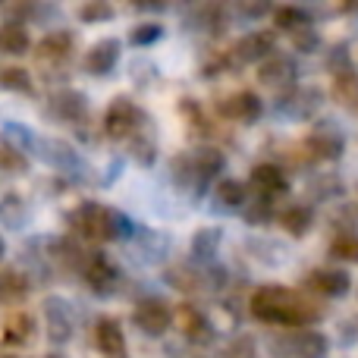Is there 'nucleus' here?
Wrapping results in <instances>:
<instances>
[{
  "label": "nucleus",
  "instance_id": "obj_22",
  "mask_svg": "<svg viewBox=\"0 0 358 358\" xmlns=\"http://www.w3.org/2000/svg\"><path fill=\"white\" fill-rule=\"evenodd\" d=\"M277 220H280V227H283L286 233H292V236H305V233L311 229V210L305 208V204H292V208L280 210Z\"/></svg>",
  "mask_w": 358,
  "mask_h": 358
},
{
  "label": "nucleus",
  "instance_id": "obj_9",
  "mask_svg": "<svg viewBox=\"0 0 358 358\" xmlns=\"http://www.w3.org/2000/svg\"><path fill=\"white\" fill-rule=\"evenodd\" d=\"M82 277L94 292H110L120 283V271L104 258V255H88L82 264Z\"/></svg>",
  "mask_w": 358,
  "mask_h": 358
},
{
  "label": "nucleus",
  "instance_id": "obj_31",
  "mask_svg": "<svg viewBox=\"0 0 358 358\" xmlns=\"http://www.w3.org/2000/svg\"><path fill=\"white\" fill-rule=\"evenodd\" d=\"M110 16H113V6L104 3V0L79 6V19H85V22H98V19H110Z\"/></svg>",
  "mask_w": 358,
  "mask_h": 358
},
{
  "label": "nucleus",
  "instance_id": "obj_4",
  "mask_svg": "<svg viewBox=\"0 0 358 358\" xmlns=\"http://www.w3.org/2000/svg\"><path fill=\"white\" fill-rule=\"evenodd\" d=\"M132 321H136V327L142 334L161 336L173 327V308L167 302H161V299H142L136 305V311H132Z\"/></svg>",
  "mask_w": 358,
  "mask_h": 358
},
{
  "label": "nucleus",
  "instance_id": "obj_23",
  "mask_svg": "<svg viewBox=\"0 0 358 358\" xmlns=\"http://www.w3.org/2000/svg\"><path fill=\"white\" fill-rule=\"evenodd\" d=\"M273 25L296 35V31L308 29L311 19H308V13H305L302 6H277V10H273Z\"/></svg>",
  "mask_w": 358,
  "mask_h": 358
},
{
  "label": "nucleus",
  "instance_id": "obj_26",
  "mask_svg": "<svg viewBox=\"0 0 358 358\" xmlns=\"http://www.w3.org/2000/svg\"><path fill=\"white\" fill-rule=\"evenodd\" d=\"M334 94H336V101H343L346 107H355L358 110V73H352V69L336 73L334 76Z\"/></svg>",
  "mask_w": 358,
  "mask_h": 358
},
{
  "label": "nucleus",
  "instance_id": "obj_19",
  "mask_svg": "<svg viewBox=\"0 0 358 358\" xmlns=\"http://www.w3.org/2000/svg\"><path fill=\"white\" fill-rule=\"evenodd\" d=\"M50 113L60 117V120H79L82 113H85V94L73 92V88L57 92L54 98H50Z\"/></svg>",
  "mask_w": 358,
  "mask_h": 358
},
{
  "label": "nucleus",
  "instance_id": "obj_32",
  "mask_svg": "<svg viewBox=\"0 0 358 358\" xmlns=\"http://www.w3.org/2000/svg\"><path fill=\"white\" fill-rule=\"evenodd\" d=\"M161 25L157 22H142V25H136V29H132V35H129V41L132 44H151V41H157V38H161Z\"/></svg>",
  "mask_w": 358,
  "mask_h": 358
},
{
  "label": "nucleus",
  "instance_id": "obj_12",
  "mask_svg": "<svg viewBox=\"0 0 358 358\" xmlns=\"http://www.w3.org/2000/svg\"><path fill=\"white\" fill-rule=\"evenodd\" d=\"M308 286L317 292V296H327V299H340L349 292L352 280H349L346 271H330V267H321L308 277Z\"/></svg>",
  "mask_w": 358,
  "mask_h": 358
},
{
  "label": "nucleus",
  "instance_id": "obj_36",
  "mask_svg": "<svg viewBox=\"0 0 358 358\" xmlns=\"http://www.w3.org/2000/svg\"><path fill=\"white\" fill-rule=\"evenodd\" d=\"M292 41H296V48L302 50V54H311V50L317 48V31L311 29H302V31H296V35H292Z\"/></svg>",
  "mask_w": 358,
  "mask_h": 358
},
{
  "label": "nucleus",
  "instance_id": "obj_28",
  "mask_svg": "<svg viewBox=\"0 0 358 358\" xmlns=\"http://www.w3.org/2000/svg\"><path fill=\"white\" fill-rule=\"evenodd\" d=\"M0 88H3V92H29L31 79H29V73H25V69H19V66L0 69Z\"/></svg>",
  "mask_w": 358,
  "mask_h": 358
},
{
  "label": "nucleus",
  "instance_id": "obj_15",
  "mask_svg": "<svg viewBox=\"0 0 358 358\" xmlns=\"http://www.w3.org/2000/svg\"><path fill=\"white\" fill-rule=\"evenodd\" d=\"M305 148L315 157H321V161H336V157L343 155V136L336 129H315L308 136Z\"/></svg>",
  "mask_w": 358,
  "mask_h": 358
},
{
  "label": "nucleus",
  "instance_id": "obj_27",
  "mask_svg": "<svg viewBox=\"0 0 358 358\" xmlns=\"http://www.w3.org/2000/svg\"><path fill=\"white\" fill-rule=\"evenodd\" d=\"M214 198L220 201V208H242V204L248 201V198H245V185L236 182V179H223V182L217 185Z\"/></svg>",
  "mask_w": 358,
  "mask_h": 358
},
{
  "label": "nucleus",
  "instance_id": "obj_20",
  "mask_svg": "<svg viewBox=\"0 0 358 358\" xmlns=\"http://www.w3.org/2000/svg\"><path fill=\"white\" fill-rule=\"evenodd\" d=\"M29 48H31V38L19 22L0 25V50H3V54L19 57V54H29Z\"/></svg>",
  "mask_w": 358,
  "mask_h": 358
},
{
  "label": "nucleus",
  "instance_id": "obj_7",
  "mask_svg": "<svg viewBox=\"0 0 358 358\" xmlns=\"http://www.w3.org/2000/svg\"><path fill=\"white\" fill-rule=\"evenodd\" d=\"M273 54H277L273 31H248L245 38L236 41V60L239 63H264Z\"/></svg>",
  "mask_w": 358,
  "mask_h": 358
},
{
  "label": "nucleus",
  "instance_id": "obj_39",
  "mask_svg": "<svg viewBox=\"0 0 358 358\" xmlns=\"http://www.w3.org/2000/svg\"><path fill=\"white\" fill-rule=\"evenodd\" d=\"M0 358H16V355H10V352H6V355H0Z\"/></svg>",
  "mask_w": 358,
  "mask_h": 358
},
{
  "label": "nucleus",
  "instance_id": "obj_37",
  "mask_svg": "<svg viewBox=\"0 0 358 358\" xmlns=\"http://www.w3.org/2000/svg\"><path fill=\"white\" fill-rule=\"evenodd\" d=\"M3 252H6V242H3V236H0V258H3Z\"/></svg>",
  "mask_w": 358,
  "mask_h": 358
},
{
  "label": "nucleus",
  "instance_id": "obj_29",
  "mask_svg": "<svg viewBox=\"0 0 358 358\" xmlns=\"http://www.w3.org/2000/svg\"><path fill=\"white\" fill-rule=\"evenodd\" d=\"M330 255L340 261H352V264H358V236H340V239L330 245Z\"/></svg>",
  "mask_w": 358,
  "mask_h": 358
},
{
  "label": "nucleus",
  "instance_id": "obj_3",
  "mask_svg": "<svg viewBox=\"0 0 358 358\" xmlns=\"http://www.w3.org/2000/svg\"><path fill=\"white\" fill-rule=\"evenodd\" d=\"M44 321H48L50 343L63 346V343L73 340V334H76V311H73V305H69L66 299L50 296L48 302H44Z\"/></svg>",
  "mask_w": 358,
  "mask_h": 358
},
{
  "label": "nucleus",
  "instance_id": "obj_24",
  "mask_svg": "<svg viewBox=\"0 0 358 358\" xmlns=\"http://www.w3.org/2000/svg\"><path fill=\"white\" fill-rule=\"evenodd\" d=\"M29 292V280L19 271H0V305L19 302Z\"/></svg>",
  "mask_w": 358,
  "mask_h": 358
},
{
  "label": "nucleus",
  "instance_id": "obj_8",
  "mask_svg": "<svg viewBox=\"0 0 358 358\" xmlns=\"http://www.w3.org/2000/svg\"><path fill=\"white\" fill-rule=\"evenodd\" d=\"M296 76H299L296 60L286 54L267 57V60L258 66V79H261V85H267V88H286L296 82Z\"/></svg>",
  "mask_w": 358,
  "mask_h": 358
},
{
  "label": "nucleus",
  "instance_id": "obj_1",
  "mask_svg": "<svg viewBox=\"0 0 358 358\" xmlns=\"http://www.w3.org/2000/svg\"><path fill=\"white\" fill-rule=\"evenodd\" d=\"M252 315L264 324H286V327H308L321 317V308L305 302L299 292L286 286H261L252 296Z\"/></svg>",
  "mask_w": 358,
  "mask_h": 358
},
{
  "label": "nucleus",
  "instance_id": "obj_5",
  "mask_svg": "<svg viewBox=\"0 0 358 358\" xmlns=\"http://www.w3.org/2000/svg\"><path fill=\"white\" fill-rule=\"evenodd\" d=\"M142 123V110L129 98H117L104 113V132L110 138H132Z\"/></svg>",
  "mask_w": 358,
  "mask_h": 358
},
{
  "label": "nucleus",
  "instance_id": "obj_33",
  "mask_svg": "<svg viewBox=\"0 0 358 358\" xmlns=\"http://www.w3.org/2000/svg\"><path fill=\"white\" fill-rule=\"evenodd\" d=\"M155 155H157V148H155V142H151V138L132 136V157H136L138 164H151V161H155Z\"/></svg>",
  "mask_w": 358,
  "mask_h": 358
},
{
  "label": "nucleus",
  "instance_id": "obj_2",
  "mask_svg": "<svg viewBox=\"0 0 358 358\" xmlns=\"http://www.w3.org/2000/svg\"><path fill=\"white\" fill-rule=\"evenodd\" d=\"M66 220L82 239H92V242H113V239H123V236L132 233L129 217H123L113 208H104V204H98V201L79 204L76 210H69Z\"/></svg>",
  "mask_w": 358,
  "mask_h": 358
},
{
  "label": "nucleus",
  "instance_id": "obj_21",
  "mask_svg": "<svg viewBox=\"0 0 358 358\" xmlns=\"http://www.w3.org/2000/svg\"><path fill=\"white\" fill-rule=\"evenodd\" d=\"M69 50H73V35L69 31H50L38 44V57L41 60H63Z\"/></svg>",
  "mask_w": 358,
  "mask_h": 358
},
{
  "label": "nucleus",
  "instance_id": "obj_11",
  "mask_svg": "<svg viewBox=\"0 0 358 358\" xmlns=\"http://www.w3.org/2000/svg\"><path fill=\"white\" fill-rule=\"evenodd\" d=\"M179 321V330L189 336L192 343H210L214 340V324L204 317V311H198L195 305H182L179 315H173Z\"/></svg>",
  "mask_w": 358,
  "mask_h": 358
},
{
  "label": "nucleus",
  "instance_id": "obj_17",
  "mask_svg": "<svg viewBox=\"0 0 358 358\" xmlns=\"http://www.w3.org/2000/svg\"><path fill=\"white\" fill-rule=\"evenodd\" d=\"M252 185L261 192V198H271L286 192V176L277 164H261V167L252 170Z\"/></svg>",
  "mask_w": 358,
  "mask_h": 358
},
{
  "label": "nucleus",
  "instance_id": "obj_14",
  "mask_svg": "<svg viewBox=\"0 0 358 358\" xmlns=\"http://www.w3.org/2000/svg\"><path fill=\"white\" fill-rule=\"evenodd\" d=\"M220 113L229 120H255L261 113V101L255 92H239L220 101Z\"/></svg>",
  "mask_w": 358,
  "mask_h": 358
},
{
  "label": "nucleus",
  "instance_id": "obj_34",
  "mask_svg": "<svg viewBox=\"0 0 358 358\" xmlns=\"http://www.w3.org/2000/svg\"><path fill=\"white\" fill-rule=\"evenodd\" d=\"M0 167H3V170H22L25 167V157L19 155V148L3 145V148H0Z\"/></svg>",
  "mask_w": 358,
  "mask_h": 358
},
{
  "label": "nucleus",
  "instance_id": "obj_16",
  "mask_svg": "<svg viewBox=\"0 0 358 358\" xmlns=\"http://www.w3.org/2000/svg\"><path fill=\"white\" fill-rule=\"evenodd\" d=\"M38 157H41L44 164H50V167H57V170H69V167L79 164L76 151L69 148L66 142H57V138H41V142H38Z\"/></svg>",
  "mask_w": 358,
  "mask_h": 358
},
{
  "label": "nucleus",
  "instance_id": "obj_6",
  "mask_svg": "<svg viewBox=\"0 0 358 358\" xmlns=\"http://www.w3.org/2000/svg\"><path fill=\"white\" fill-rule=\"evenodd\" d=\"M283 355H296V358H327L330 343L324 334L317 330H296V334L283 336Z\"/></svg>",
  "mask_w": 358,
  "mask_h": 358
},
{
  "label": "nucleus",
  "instance_id": "obj_35",
  "mask_svg": "<svg viewBox=\"0 0 358 358\" xmlns=\"http://www.w3.org/2000/svg\"><path fill=\"white\" fill-rule=\"evenodd\" d=\"M227 358H255V340L252 336H239V340H233V346L227 349Z\"/></svg>",
  "mask_w": 358,
  "mask_h": 358
},
{
  "label": "nucleus",
  "instance_id": "obj_30",
  "mask_svg": "<svg viewBox=\"0 0 358 358\" xmlns=\"http://www.w3.org/2000/svg\"><path fill=\"white\" fill-rule=\"evenodd\" d=\"M22 214H25V204L19 201L16 195H10L3 204H0V220H6L10 227H19V223H22Z\"/></svg>",
  "mask_w": 358,
  "mask_h": 358
},
{
  "label": "nucleus",
  "instance_id": "obj_25",
  "mask_svg": "<svg viewBox=\"0 0 358 358\" xmlns=\"http://www.w3.org/2000/svg\"><path fill=\"white\" fill-rule=\"evenodd\" d=\"M217 245H220V229L214 227H204L198 229L195 236H192V258L195 261H210L217 252Z\"/></svg>",
  "mask_w": 358,
  "mask_h": 358
},
{
  "label": "nucleus",
  "instance_id": "obj_13",
  "mask_svg": "<svg viewBox=\"0 0 358 358\" xmlns=\"http://www.w3.org/2000/svg\"><path fill=\"white\" fill-rule=\"evenodd\" d=\"M120 60V41L117 38H104L85 54V69L92 76H107Z\"/></svg>",
  "mask_w": 358,
  "mask_h": 358
},
{
  "label": "nucleus",
  "instance_id": "obj_38",
  "mask_svg": "<svg viewBox=\"0 0 358 358\" xmlns=\"http://www.w3.org/2000/svg\"><path fill=\"white\" fill-rule=\"evenodd\" d=\"M48 358H66V355H60V352H50Z\"/></svg>",
  "mask_w": 358,
  "mask_h": 358
},
{
  "label": "nucleus",
  "instance_id": "obj_10",
  "mask_svg": "<svg viewBox=\"0 0 358 358\" xmlns=\"http://www.w3.org/2000/svg\"><path fill=\"white\" fill-rule=\"evenodd\" d=\"M94 343H98V352L104 358H126V336L113 317H101L98 327H94Z\"/></svg>",
  "mask_w": 358,
  "mask_h": 358
},
{
  "label": "nucleus",
  "instance_id": "obj_18",
  "mask_svg": "<svg viewBox=\"0 0 358 358\" xmlns=\"http://www.w3.org/2000/svg\"><path fill=\"white\" fill-rule=\"evenodd\" d=\"M0 340H3L6 346H25V343H31V340H35V321H31V315L16 311V315L3 324Z\"/></svg>",
  "mask_w": 358,
  "mask_h": 358
}]
</instances>
